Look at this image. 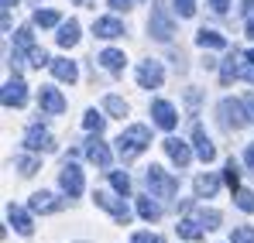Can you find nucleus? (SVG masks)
Segmentation results:
<instances>
[{
    "label": "nucleus",
    "mask_w": 254,
    "mask_h": 243,
    "mask_svg": "<svg viewBox=\"0 0 254 243\" xmlns=\"http://www.w3.org/2000/svg\"><path fill=\"white\" fill-rule=\"evenodd\" d=\"M144 182H148V189H151L158 199H172V195L179 192V182L172 178L165 168H158V164H151V168L144 171Z\"/></svg>",
    "instance_id": "obj_3"
},
{
    "label": "nucleus",
    "mask_w": 254,
    "mask_h": 243,
    "mask_svg": "<svg viewBox=\"0 0 254 243\" xmlns=\"http://www.w3.org/2000/svg\"><path fill=\"white\" fill-rule=\"evenodd\" d=\"M192 144H196V154H199L203 161H213V158H216V147H213V141L206 137V130H203L199 123L192 127Z\"/></svg>",
    "instance_id": "obj_17"
},
{
    "label": "nucleus",
    "mask_w": 254,
    "mask_h": 243,
    "mask_svg": "<svg viewBox=\"0 0 254 243\" xmlns=\"http://www.w3.org/2000/svg\"><path fill=\"white\" fill-rule=\"evenodd\" d=\"M137 216L144 223H158L162 219V209H158V202H151V195H141L137 199Z\"/></svg>",
    "instance_id": "obj_23"
},
{
    "label": "nucleus",
    "mask_w": 254,
    "mask_h": 243,
    "mask_svg": "<svg viewBox=\"0 0 254 243\" xmlns=\"http://www.w3.org/2000/svg\"><path fill=\"white\" fill-rule=\"evenodd\" d=\"M55 41H59L62 48H72V45L79 41V21H72V17H69V21H62V24H59Z\"/></svg>",
    "instance_id": "obj_19"
},
{
    "label": "nucleus",
    "mask_w": 254,
    "mask_h": 243,
    "mask_svg": "<svg viewBox=\"0 0 254 243\" xmlns=\"http://www.w3.org/2000/svg\"><path fill=\"white\" fill-rule=\"evenodd\" d=\"M31 209H35V212H59L62 202H59L52 192H35V195H31Z\"/></svg>",
    "instance_id": "obj_22"
},
{
    "label": "nucleus",
    "mask_w": 254,
    "mask_h": 243,
    "mask_svg": "<svg viewBox=\"0 0 254 243\" xmlns=\"http://www.w3.org/2000/svg\"><path fill=\"white\" fill-rule=\"evenodd\" d=\"M244 72V55H230V58H223V65H220V79H223V86H230V82L237 79Z\"/></svg>",
    "instance_id": "obj_18"
},
{
    "label": "nucleus",
    "mask_w": 254,
    "mask_h": 243,
    "mask_svg": "<svg viewBox=\"0 0 254 243\" xmlns=\"http://www.w3.org/2000/svg\"><path fill=\"white\" fill-rule=\"evenodd\" d=\"M86 158L96 164V168H110V147L100 141V134L86 141Z\"/></svg>",
    "instance_id": "obj_13"
},
{
    "label": "nucleus",
    "mask_w": 254,
    "mask_h": 243,
    "mask_svg": "<svg viewBox=\"0 0 254 243\" xmlns=\"http://www.w3.org/2000/svg\"><path fill=\"white\" fill-rule=\"evenodd\" d=\"M130 3H134V0H110L114 10H130Z\"/></svg>",
    "instance_id": "obj_40"
},
{
    "label": "nucleus",
    "mask_w": 254,
    "mask_h": 243,
    "mask_svg": "<svg viewBox=\"0 0 254 243\" xmlns=\"http://www.w3.org/2000/svg\"><path fill=\"white\" fill-rule=\"evenodd\" d=\"M93 202L100 205V209H107V212H110L121 226H127V223H130V209H127L124 199H114L110 192H96V195H93Z\"/></svg>",
    "instance_id": "obj_7"
},
{
    "label": "nucleus",
    "mask_w": 254,
    "mask_h": 243,
    "mask_svg": "<svg viewBox=\"0 0 254 243\" xmlns=\"http://www.w3.org/2000/svg\"><path fill=\"white\" fill-rule=\"evenodd\" d=\"M175 230H179L182 240H203V237H206V226H203L199 219H179Z\"/></svg>",
    "instance_id": "obj_20"
},
{
    "label": "nucleus",
    "mask_w": 254,
    "mask_h": 243,
    "mask_svg": "<svg viewBox=\"0 0 254 243\" xmlns=\"http://www.w3.org/2000/svg\"><path fill=\"white\" fill-rule=\"evenodd\" d=\"M134 243H165L162 237H151V233H134Z\"/></svg>",
    "instance_id": "obj_38"
},
{
    "label": "nucleus",
    "mask_w": 254,
    "mask_h": 243,
    "mask_svg": "<svg viewBox=\"0 0 254 243\" xmlns=\"http://www.w3.org/2000/svg\"><path fill=\"white\" fill-rule=\"evenodd\" d=\"M76 3H79V7H93V0H76Z\"/></svg>",
    "instance_id": "obj_46"
},
{
    "label": "nucleus",
    "mask_w": 254,
    "mask_h": 243,
    "mask_svg": "<svg viewBox=\"0 0 254 243\" xmlns=\"http://www.w3.org/2000/svg\"><path fill=\"white\" fill-rule=\"evenodd\" d=\"M110 185H114L117 195H127L130 192V175L127 171H110Z\"/></svg>",
    "instance_id": "obj_28"
},
{
    "label": "nucleus",
    "mask_w": 254,
    "mask_h": 243,
    "mask_svg": "<svg viewBox=\"0 0 254 243\" xmlns=\"http://www.w3.org/2000/svg\"><path fill=\"white\" fill-rule=\"evenodd\" d=\"M241 14H248V17H254V0H244V3H241Z\"/></svg>",
    "instance_id": "obj_43"
},
{
    "label": "nucleus",
    "mask_w": 254,
    "mask_h": 243,
    "mask_svg": "<svg viewBox=\"0 0 254 243\" xmlns=\"http://www.w3.org/2000/svg\"><path fill=\"white\" fill-rule=\"evenodd\" d=\"M28 58H31V65H35V69H42V65H52L48 51H45V48H38V45H35V48L28 51Z\"/></svg>",
    "instance_id": "obj_35"
},
{
    "label": "nucleus",
    "mask_w": 254,
    "mask_h": 243,
    "mask_svg": "<svg viewBox=\"0 0 254 243\" xmlns=\"http://www.w3.org/2000/svg\"><path fill=\"white\" fill-rule=\"evenodd\" d=\"M216 189H220V178H216V175H199V178H196V195H199V199L216 195Z\"/></svg>",
    "instance_id": "obj_25"
},
{
    "label": "nucleus",
    "mask_w": 254,
    "mask_h": 243,
    "mask_svg": "<svg viewBox=\"0 0 254 243\" xmlns=\"http://www.w3.org/2000/svg\"><path fill=\"white\" fill-rule=\"evenodd\" d=\"M28 103V86L17 79H7V86H3V106H24Z\"/></svg>",
    "instance_id": "obj_12"
},
{
    "label": "nucleus",
    "mask_w": 254,
    "mask_h": 243,
    "mask_svg": "<svg viewBox=\"0 0 254 243\" xmlns=\"http://www.w3.org/2000/svg\"><path fill=\"white\" fill-rule=\"evenodd\" d=\"M151 120H155V127H162V130H175L179 113H175V106H172L169 99H155L151 103Z\"/></svg>",
    "instance_id": "obj_10"
},
{
    "label": "nucleus",
    "mask_w": 254,
    "mask_h": 243,
    "mask_svg": "<svg viewBox=\"0 0 254 243\" xmlns=\"http://www.w3.org/2000/svg\"><path fill=\"white\" fill-rule=\"evenodd\" d=\"M148 144H151V130H148L144 123H134V127H127L124 134L117 137V154H121L124 161H134Z\"/></svg>",
    "instance_id": "obj_1"
},
{
    "label": "nucleus",
    "mask_w": 254,
    "mask_h": 243,
    "mask_svg": "<svg viewBox=\"0 0 254 243\" xmlns=\"http://www.w3.org/2000/svg\"><path fill=\"white\" fill-rule=\"evenodd\" d=\"M100 65H103L107 72H121L127 65V55L117 51V48H107V51H100Z\"/></svg>",
    "instance_id": "obj_21"
},
{
    "label": "nucleus",
    "mask_w": 254,
    "mask_h": 243,
    "mask_svg": "<svg viewBox=\"0 0 254 243\" xmlns=\"http://www.w3.org/2000/svg\"><path fill=\"white\" fill-rule=\"evenodd\" d=\"M62 17L59 10H35V28H59Z\"/></svg>",
    "instance_id": "obj_26"
},
{
    "label": "nucleus",
    "mask_w": 254,
    "mask_h": 243,
    "mask_svg": "<svg viewBox=\"0 0 254 243\" xmlns=\"http://www.w3.org/2000/svg\"><path fill=\"white\" fill-rule=\"evenodd\" d=\"M14 3H17V0H0V7H3V10H10Z\"/></svg>",
    "instance_id": "obj_45"
},
{
    "label": "nucleus",
    "mask_w": 254,
    "mask_h": 243,
    "mask_svg": "<svg viewBox=\"0 0 254 243\" xmlns=\"http://www.w3.org/2000/svg\"><path fill=\"white\" fill-rule=\"evenodd\" d=\"M7 223H10L21 237H31V230H35V226H31V216H28L21 205H14V202L7 205Z\"/></svg>",
    "instance_id": "obj_15"
},
{
    "label": "nucleus",
    "mask_w": 254,
    "mask_h": 243,
    "mask_svg": "<svg viewBox=\"0 0 254 243\" xmlns=\"http://www.w3.org/2000/svg\"><path fill=\"white\" fill-rule=\"evenodd\" d=\"M230 243H254V226H237Z\"/></svg>",
    "instance_id": "obj_36"
},
{
    "label": "nucleus",
    "mask_w": 254,
    "mask_h": 243,
    "mask_svg": "<svg viewBox=\"0 0 254 243\" xmlns=\"http://www.w3.org/2000/svg\"><path fill=\"white\" fill-rule=\"evenodd\" d=\"M234 202H237V209H244V212H254V192L251 189H237L234 192Z\"/></svg>",
    "instance_id": "obj_31"
},
{
    "label": "nucleus",
    "mask_w": 254,
    "mask_h": 243,
    "mask_svg": "<svg viewBox=\"0 0 254 243\" xmlns=\"http://www.w3.org/2000/svg\"><path fill=\"white\" fill-rule=\"evenodd\" d=\"M83 127L89 130V134H100V130L107 127V117H103V113H96V110H86V117H83Z\"/></svg>",
    "instance_id": "obj_27"
},
{
    "label": "nucleus",
    "mask_w": 254,
    "mask_h": 243,
    "mask_svg": "<svg viewBox=\"0 0 254 243\" xmlns=\"http://www.w3.org/2000/svg\"><path fill=\"white\" fill-rule=\"evenodd\" d=\"M103 110H107L110 117H127V103L121 96H107V99H103Z\"/></svg>",
    "instance_id": "obj_30"
},
{
    "label": "nucleus",
    "mask_w": 254,
    "mask_h": 243,
    "mask_svg": "<svg viewBox=\"0 0 254 243\" xmlns=\"http://www.w3.org/2000/svg\"><path fill=\"white\" fill-rule=\"evenodd\" d=\"M17 171H21V175H35V171H38V168H42V161H38V158H31V154H24V158H17Z\"/></svg>",
    "instance_id": "obj_34"
},
{
    "label": "nucleus",
    "mask_w": 254,
    "mask_h": 243,
    "mask_svg": "<svg viewBox=\"0 0 254 243\" xmlns=\"http://www.w3.org/2000/svg\"><path fill=\"white\" fill-rule=\"evenodd\" d=\"M196 219H199V223H203L206 230H216V226L223 223V216H220L216 209H199V216H196Z\"/></svg>",
    "instance_id": "obj_32"
},
{
    "label": "nucleus",
    "mask_w": 254,
    "mask_h": 243,
    "mask_svg": "<svg viewBox=\"0 0 254 243\" xmlns=\"http://www.w3.org/2000/svg\"><path fill=\"white\" fill-rule=\"evenodd\" d=\"M38 106H42L45 113L59 117V113H65V96H62L55 86H42V89H38Z\"/></svg>",
    "instance_id": "obj_9"
},
{
    "label": "nucleus",
    "mask_w": 254,
    "mask_h": 243,
    "mask_svg": "<svg viewBox=\"0 0 254 243\" xmlns=\"http://www.w3.org/2000/svg\"><path fill=\"white\" fill-rule=\"evenodd\" d=\"M14 45H17V51H31V48H35V38H31V28H21V31L14 35Z\"/></svg>",
    "instance_id": "obj_33"
},
{
    "label": "nucleus",
    "mask_w": 254,
    "mask_h": 243,
    "mask_svg": "<svg viewBox=\"0 0 254 243\" xmlns=\"http://www.w3.org/2000/svg\"><path fill=\"white\" fill-rule=\"evenodd\" d=\"M165 154H169V158L179 164V168H186V164L192 161L189 144H186V141H179V137H169V141H165Z\"/></svg>",
    "instance_id": "obj_16"
},
{
    "label": "nucleus",
    "mask_w": 254,
    "mask_h": 243,
    "mask_svg": "<svg viewBox=\"0 0 254 243\" xmlns=\"http://www.w3.org/2000/svg\"><path fill=\"white\" fill-rule=\"evenodd\" d=\"M24 147H28V151H42V154H52V151H55V137L45 130L42 123H35V127H28V134H24Z\"/></svg>",
    "instance_id": "obj_6"
},
{
    "label": "nucleus",
    "mask_w": 254,
    "mask_h": 243,
    "mask_svg": "<svg viewBox=\"0 0 254 243\" xmlns=\"http://www.w3.org/2000/svg\"><path fill=\"white\" fill-rule=\"evenodd\" d=\"M196 45H199V48H227V38H223L220 31H213V28H203V31L196 35Z\"/></svg>",
    "instance_id": "obj_24"
},
{
    "label": "nucleus",
    "mask_w": 254,
    "mask_h": 243,
    "mask_svg": "<svg viewBox=\"0 0 254 243\" xmlns=\"http://www.w3.org/2000/svg\"><path fill=\"white\" fill-rule=\"evenodd\" d=\"M244 106H248V120L254 123V96H244Z\"/></svg>",
    "instance_id": "obj_41"
},
{
    "label": "nucleus",
    "mask_w": 254,
    "mask_h": 243,
    "mask_svg": "<svg viewBox=\"0 0 254 243\" xmlns=\"http://www.w3.org/2000/svg\"><path fill=\"white\" fill-rule=\"evenodd\" d=\"M175 14L179 17H192L196 14V0H175Z\"/></svg>",
    "instance_id": "obj_37"
},
{
    "label": "nucleus",
    "mask_w": 254,
    "mask_h": 243,
    "mask_svg": "<svg viewBox=\"0 0 254 243\" xmlns=\"http://www.w3.org/2000/svg\"><path fill=\"white\" fill-rule=\"evenodd\" d=\"M223 182H227L234 192L241 189V168H237V161H234V158H230V161H227V168H223Z\"/></svg>",
    "instance_id": "obj_29"
},
{
    "label": "nucleus",
    "mask_w": 254,
    "mask_h": 243,
    "mask_svg": "<svg viewBox=\"0 0 254 243\" xmlns=\"http://www.w3.org/2000/svg\"><path fill=\"white\" fill-rule=\"evenodd\" d=\"M59 185H62V192H65L69 199H79V195H83V189H86V182H83V171H79V164L65 161V168H62V175H59Z\"/></svg>",
    "instance_id": "obj_5"
},
{
    "label": "nucleus",
    "mask_w": 254,
    "mask_h": 243,
    "mask_svg": "<svg viewBox=\"0 0 254 243\" xmlns=\"http://www.w3.org/2000/svg\"><path fill=\"white\" fill-rule=\"evenodd\" d=\"M48 69H52V76H55L59 82H69V86H72V82L79 79V69H76V62H72V58H52V65H48Z\"/></svg>",
    "instance_id": "obj_14"
},
{
    "label": "nucleus",
    "mask_w": 254,
    "mask_h": 243,
    "mask_svg": "<svg viewBox=\"0 0 254 243\" xmlns=\"http://www.w3.org/2000/svg\"><path fill=\"white\" fill-rule=\"evenodd\" d=\"M248 38H254V17H248Z\"/></svg>",
    "instance_id": "obj_44"
},
{
    "label": "nucleus",
    "mask_w": 254,
    "mask_h": 243,
    "mask_svg": "<svg viewBox=\"0 0 254 243\" xmlns=\"http://www.w3.org/2000/svg\"><path fill=\"white\" fill-rule=\"evenodd\" d=\"M93 35L103 38V41H114V38L124 35V24H121L117 17H96V21H93Z\"/></svg>",
    "instance_id": "obj_11"
},
{
    "label": "nucleus",
    "mask_w": 254,
    "mask_h": 243,
    "mask_svg": "<svg viewBox=\"0 0 254 243\" xmlns=\"http://www.w3.org/2000/svg\"><path fill=\"white\" fill-rule=\"evenodd\" d=\"M216 110H220V123H223L227 130H241L244 123H251V120H248V106H244V99H223Z\"/></svg>",
    "instance_id": "obj_4"
},
{
    "label": "nucleus",
    "mask_w": 254,
    "mask_h": 243,
    "mask_svg": "<svg viewBox=\"0 0 254 243\" xmlns=\"http://www.w3.org/2000/svg\"><path fill=\"white\" fill-rule=\"evenodd\" d=\"M244 161H248V168H251V171H254V141H251V144H248V154H244Z\"/></svg>",
    "instance_id": "obj_42"
},
{
    "label": "nucleus",
    "mask_w": 254,
    "mask_h": 243,
    "mask_svg": "<svg viewBox=\"0 0 254 243\" xmlns=\"http://www.w3.org/2000/svg\"><path fill=\"white\" fill-rule=\"evenodd\" d=\"M210 7H213V10H216V14H223V10L230 7V0H210Z\"/></svg>",
    "instance_id": "obj_39"
},
{
    "label": "nucleus",
    "mask_w": 254,
    "mask_h": 243,
    "mask_svg": "<svg viewBox=\"0 0 254 243\" xmlns=\"http://www.w3.org/2000/svg\"><path fill=\"white\" fill-rule=\"evenodd\" d=\"M165 79V69H162V62H155V58H148V62H141L137 65V86L141 89H158Z\"/></svg>",
    "instance_id": "obj_8"
},
{
    "label": "nucleus",
    "mask_w": 254,
    "mask_h": 243,
    "mask_svg": "<svg viewBox=\"0 0 254 243\" xmlns=\"http://www.w3.org/2000/svg\"><path fill=\"white\" fill-rule=\"evenodd\" d=\"M148 35H151L155 41H172V35H175V24H172V17H169V10H165V3H162V0H155V7H151Z\"/></svg>",
    "instance_id": "obj_2"
}]
</instances>
